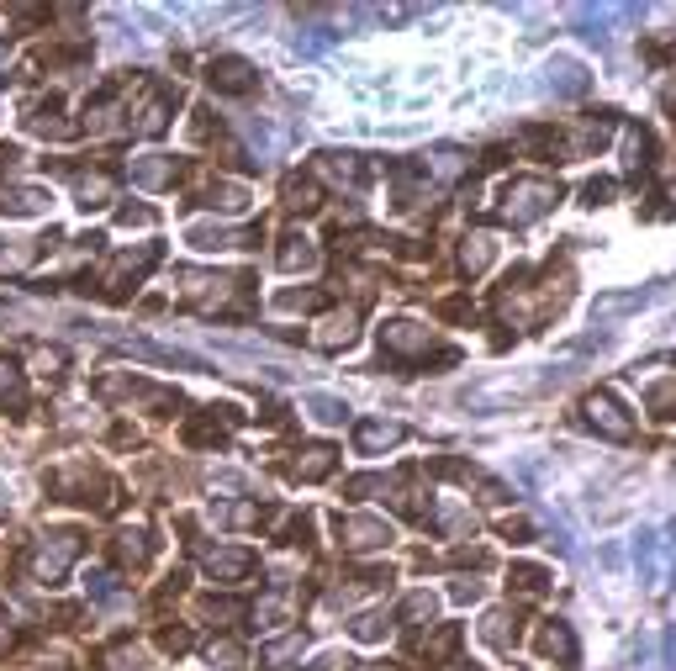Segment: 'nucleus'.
<instances>
[{
  "label": "nucleus",
  "mask_w": 676,
  "mask_h": 671,
  "mask_svg": "<svg viewBox=\"0 0 676 671\" xmlns=\"http://www.w3.org/2000/svg\"><path fill=\"white\" fill-rule=\"evenodd\" d=\"M560 207V180H544V175H523L502 191V207L497 217L513 222V228H523V222H539L544 212Z\"/></svg>",
  "instance_id": "obj_1"
},
{
  "label": "nucleus",
  "mask_w": 676,
  "mask_h": 671,
  "mask_svg": "<svg viewBox=\"0 0 676 671\" xmlns=\"http://www.w3.org/2000/svg\"><path fill=\"white\" fill-rule=\"evenodd\" d=\"M53 492H59L64 502H80V508H117V487L101 476V471H90V465H69V471H53Z\"/></svg>",
  "instance_id": "obj_2"
},
{
  "label": "nucleus",
  "mask_w": 676,
  "mask_h": 671,
  "mask_svg": "<svg viewBox=\"0 0 676 671\" xmlns=\"http://www.w3.org/2000/svg\"><path fill=\"white\" fill-rule=\"evenodd\" d=\"M581 423H587L592 434L613 439V444L634 439V418L624 413V402H618L613 391H587V397H581Z\"/></svg>",
  "instance_id": "obj_3"
},
{
  "label": "nucleus",
  "mask_w": 676,
  "mask_h": 671,
  "mask_svg": "<svg viewBox=\"0 0 676 671\" xmlns=\"http://www.w3.org/2000/svg\"><path fill=\"white\" fill-rule=\"evenodd\" d=\"M428 349H434V333L412 318H391L381 328V354L386 360H402V365H428Z\"/></svg>",
  "instance_id": "obj_4"
},
{
  "label": "nucleus",
  "mask_w": 676,
  "mask_h": 671,
  "mask_svg": "<svg viewBox=\"0 0 676 671\" xmlns=\"http://www.w3.org/2000/svg\"><path fill=\"white\" fill-rule=\"evenodd\" d=\"M333 529H338V545L354 550V555L386 550V545H391V524H381V518H365V513H338Z\"/></svg>",
  "instance_id": "obj_5"
},
{
  "label": "nucleus",
  "mask_w": 676,
  "mask_h": 671,
  "mask_svg": "<svg viewBox=\"0 0 676 671\" xmlns=\"http://www.w3.org/2000/svg\"><path fill=\"white\" fill-rule=\"evenodd\" d=\"M206 80H212L217 96H249V90L259 85V74L249 59H233V53H222V59L206 64Z\"/></svg>",
  "instance_id": "obj_6"
},
{
  "label": "nucleus",
  "mask_w": 676,
  "mask_h": 671,
  "mask_svg": "<svg viewBox=\"0 0 676 671\" xmlns=\"http://www.w3.org/2000/svg\"><path fill=\"white\" fill-rule=\"evenodd\" d=\"M154 259H159V249H143L138 259H133V254L111 259V275L101 281V296H106V302H122V296H127V286H138L143 275H148V265H154Z\"/></svg>",
  "instance_id": "obj_7"
},
{
  "label": "nucleus",
  "mask_w": 676,
  "mask_h": 671,
  "mask_svg": "<svg viewBox=\"0 0 676 671\" xmlns=\"http://www.w3.org/2000/svg\"><path fill=\"white\" fill-rule=\"evenodd\" d=\"M402 439H407V428L397 418H360V423H354V450H360V455L397 450Z\"/></svg>",
  "instance_id": "obj_8"
},
{
  "label": "nucleus",
  "mask_w": 676,
  "mask_h": 671,
  "mask_svg": "<svg viewBox=\"0 0 676 671\" xmlns=\"http://www.w3.org/2000/svg\"><path fill=\"white\" fill-rule=\"evenodd\" d=\"M249 571H254V550H243V545L206 550V576H212V582H243Z\"/></svg>",
  "instance_id": "obj_9"
},
{
  "label": "nucleus",
  "mask_w": 676,
  "mask_h": 671,
  "mask_svg": "<svg viewBox=\"0 0 676 671\" xmlns=\"http://www.w3.org/2000/svg\"><path fill=\"white\" fill-rule=\"evenodd\" d=\"M534 650L544 661H560V666H571L576 661V635H571V624H560V619H544L539 624V635H534Z\"/></svg>",
  "instance_id": "obj_10"
},
{
  "label": "nucleus",
  "mask_w": 676,
  "mask_h": 671,
  "mask_svg": "<svg viewBox=\"0 0 676 671\" xmlns=\"http://www.w3.org/2000/svg\"><path fill=\"white\" fill-rule=\"evenodd\" d=\"M354 333H360V318H354V312H328V318L317 323L312 344L333 354V349H349V344H354Z\"/></svg>",
  "instance_id": "obj_11"
},
{
  "label": "nucleus",
  "mask_w": 676,
  "mask_h": 671,
  "mask_svg": "<svg viewBox=\"0 0 676 671\" xmlns=\"http://www.w3.org/2000/svg\"><path fill=\"white\" fill-rule=\"evenodd\" d=\"M624 164H629V175H634V180L655 170V133H650L645 122H634V127H629V138H624Z\"/></svg>",
  "instance_id": "obj_12"
},
{
  "label": "nucleus",
  "mask_w": 676,
  "mask_h": 671,
  "mask_svg": "<svg viewBox=\"0 0 676 671\" xmlns=\"http://www.w3.org/2000/svg\"><path fill=\"white\" fill-rule=\"evenodd\" d=\"M507 592H513L518 603H534V598L550 592V571L529 566V561H513V571H507Z\"/></svg>",
  "instance_id": "obj_13"
},
{
  "label": "nucleus",
  "mask_w": 676,
  "mask_h": 671,
  "mask_svg": "<svg viewBox=\"0 0 676 671\" xmlns=\"http://www.w3.org/2000/svg\"><path fill=\"white\" fill-rule=\"evenodd\" d=\"M481 640L507 656V650L518 645V608H492V613H486V619H481Z\"/></svg>",
  "instance_id": "obj_14"
},
{
  "label": "nucleus",
  "mask_w": 676,
  "mask_h": 671,
  "mask_svg": "<svg viewBox=\"0 0 676 671\" xmlns=\"http://www.w3.org/2000/svg\"><path fill=\"white\" fill-rule=\"evenodd\" d=\"M333 465H338V450H333V444H312V450L296 455L291 476H296V481H323V476H333Z\"/></svg>",
  "instance_id": "obj_15"
},
{
  "label": "nucleus",
  "mask_w": 676,
  "mask_h": 671,
  "mask_svg": "<svg viewBox=\"0 0 676 671\" xmlns=\"http://www.w3.org/2000/svg\"><path fill=\"white\" fill-rule=\"evenodd\" d=\"M275 259H280V270H312L317 265V244L302 238V233H291V238H280Z\"/></svg>",
  "instance_id": "obj_16"
},
{
  "label": "nucleus",
  "mask_w": 676,
  "mask_h": 671,
  "mask_svg": "<svg viewBox=\"0 0 676 671\" xmlns=\"http://www.w3.org/2000/svg\"><path fill=\"white\" fill-rule=\"evenodd\" d=\"M43 207H48V196L32 191V185H11V191H0V212H11V217H32Z\"/></svg>",
  "instance_id": "obj_17"
},
{
  "label": "nucleus",
  "mask_w": 676,
  "mask_h": 671,
  "mask_svg": "<svg viewBox=\"0 0 676 671\" xmlns=\"http://www.w3.org/2000/svg\"><path fill=\"white\" fill-rule=\"evenodd\" d=\"M286 207L291 212H317V207H323V191H317L312 175H291L286 180Z\"/></svg>",
  "instance_id": "obj_18"
},
{
  "label": "nucleus",
  "mask_w": 676,
  "mask_h": 671,
  "mask_svg": "<svg viewBox=\"0 0 676 671\" xmlns=\"http://www.w3.org/2000/svg\"><path fill=\"white\" fill-rule=\"evenodd\" d=\"M222 439H228V428L217 423V413H212V418H191V423H185V444H191V450H217Z\"/></svg>",
  "instance_id": "obj_19"
},
{
  "label": "nucleus",
  "mask_w": 676,
  "mask_h": 671,
  "mask_svg": "<svg viewBox=\"0 0 676 671\" xmlns=\"http://www.w3.org/2000/svg\"><path fill=\"white\" fill-rule=\"evenodd\" d=\"M640 561H645V582H650V592H666V571H661V534H640Z\"/></svg>",
  "instance_id": "obj_20"
},
{
  "label": "nucleus",
  "mask_w": 676,
  "mask_h": 671,
  "mask_svg": "<svg viewBox=\"0 0 676 671\" xmlns=\"http://www.w3.org/2000/svg\"><path fill=\"white\" fill-rule=\"evenodd\" d=\"M434 608H439V603H434V592H412V598L402 603V613H397V619L412 629V635H418L423 624H434Z\"/></svg>",
  "instance_id": "obj_21"
},
{
  "label": "nucleus",
  "mask_w": 676,
  "mask_h": 671,
  "mask_svg": "<svg viewBox=\"0 0 676 671\" xmlns=\"http://www.w3.org/2000/svg\"><path fill=\"white\" fill-rule=\"evenodd\" d=\"M455 650H460V624H444L439 635L423 645V656H428V666L439 671V666H449V656H455Z\"/></svg>",
  "instance_id": "obj_22"
},
{
  "label": "nucleus",
  "mask_w": 676,
  "mask_h": 671,
  "mask_svg": "<svg viewBox=\"0 0 676 671\" xmlns=\"http://www.w3.org/2000/svg\"><path fill=\"white\" fill-rule=\"evenodd\" d=\"M148 550H154V539H148V534H117V561L122 566L143 571L148 566Z\"/></svg>",
  "instance_id": "obj_23"
},
{
  "label": "nucleus",
  "mask_w": 676,
  "mask_h": 671,
  "mask_svg": "<svg viewBox=\"0 0 676 671\" xmlns=\"http://www.w3.org/2000/svg\"><path fill=\"white\" fill-rule=\"evenodd\" d=\"M349 635H354V640H365V645L386 640V635H391V613H381V608H375V613H360V619L349 624Z\"/></svg>",
  "instance_id": "obj_24"
},
{
  "label": "nucleus",
  "mask_w": 676,
  "mask_h": 671,
  "mask_svg": "<svg viewBox=\"0 0 676 671\" xmlns=\"http://www.w3.org/2000/svg\"><path fill=\"white\" fill-rule=\"evenodd\" d=\"M133 180H138V185H154V191H159V185H175L180 170H175V159H148V164H133Z\"/></svg>",
  "instance_id": "obj_25"
},
{
  "label": "nucleus",
  "mask_w": 676,
  "mask_h": 671,
  "mask_svg": "<svg viewBox=\"0 0 676 671\" xmlns=\"http://www.w3.org/2000/svg\"><path fill=\"white\" fill-rule=\"evenodd\" d=\"M206 207H222V212H243V201H249V196H243L238 191V185H222V180H212V185H206Z\"/></svg>",
  "instance_id": "obj_26"
},
{
  "label": "nucleus",
  "mask_w": 676,
  "mask_h": 671,
  "mask_svg": "<svg viewBox=\"0 0 676 671\" xmlns=\"http://www.w3.org/2000/svg\"><path fill=\"white\" fill-rule=\"evenodd\" d=\"M645 407H650L655 418H666V423H671V418H676V381L650 386V391H645Z\"/></svg>",
  "instance_id": "obj_27"
},
{
  "label": "nucleus",
  "mask_w": 676,
  "mask_h": 671,
  "mask_svg": "<svg viewBox=\"0 0 676 671\" xmlns=\"http://www.w3.org/2000/svg\"><path fill=\"white\" fill-rule=\"evenodd\" d=\"M640 302H645V291H618V296H597L592 318H613V312H629V307H640Z\"/></svg>",
  "instance_id": "obj_28"
},
{
  "label": "nucleus",
  "mask_w": 676,
  "mask_h": 671,
  "mask_svg": "<svg viewBox=\"0 0 676 671\" xmlns=\"http://www.w3.org/2000/svg\"><path fill=\"white\" fill-rule=\"evenodd\" d=\"M486 259H492V244L476 233V238H465V249H460V270L465 275H476V270H486Z\"/></svg>",
  "instance_id": "obj_29"
},
{
  "label": "nucleus",
  "mask_w": 676,
  "mask_h": 671,
  "mask_svg": "<svg viewBox=\"0 0 676 671\" xmlns=\"http://www.w3.org/2000/svg\"><path fill=\"white\" fill-rule=\"evenodd\" d=\"M206 661H212L217 671H238L243 666V650L233 640H212V645H206Z\"/></svg>",
  "instance_id": "obj_30"
},
{
  "label": "nucleus",
  "mask_w": 676,
  "mask_h": 671,
  "mask_svg": "<svg viewBox=\"0 0 676 671\" xmlns=\"http://www.w3.org/2000/svg\"><path fill=\"white\" fill-rule=\"evenodd\" d=\"M106 671H148V661H143L138 650L122 640V645H111V650H106Z\"/></svg>",
  "instance_id": "obj_31"
},
{
  "label": "nucleus",
  "mask_w": 676,
  "mask_h": 671,
  "mask_svg": "<svg viewBox=\"0 0 676 671\" xmlns=\"http://www.w3.org/2000/svg\"><path fill=\"white\" fill-rule=\"evenodd\" d=\"M6 402H22V370H16V360L0 354V407Z\"/></svg>",
  "instance_id": "obj_32"
},
{
  "label": "nucleus",
  "mask_w": 676,
  "mask_h": 671,
  "mask_svg": "<svg viewBox=\"0 0 676 671\" xmlns=\"http://www.w3.org/2000/svg\"><path fill=\"white\" fill-rule=\"evenodd\" d=\"M280 307L286 312H317V307H328V296L323 291H280Z\"/></svg>",
  "instance_id": "obj_33"
},
{
  "label": "nucleus",
  "mask_w": 676,
  "mask_h": 671,
  "mask_svg": "<svg viewBox=\"0 0 676 671\" xmlns=\"http://www.w3.org/2000/svg\"><path fill=\"white\" fill-rule=\"evenodd\" d=\"M307 413H312L317 423H344V413H349V407L338 402V397H307Z\"/></svg>",
  "instance_id": "obj_34"
},
{
  "label": "nucleus",
  "mask_w": 676,
  "mask_h": 671,
  "mask_svg": "<svg viewBox=\"0 0 676 671\" xmlns=\"http://www.w3.org/2000/svg\"><path fill=\"white\" fill-rule=\"evenodd\" d=\"M201 613H206V619H243L249 608H243L238 598H206V603H201Z\"/></svg>",
  "instance_id": "obj_35"
},
{
  "label": "nucleus",
  "mask_w": 676,
  "mask_h": 671,
  "mask_svg": "<svg viewBox=\"0 0 676 671\" xmlns=\"http://www.w3.org/2000/svg\"><path fill=\"white\" fill-rule=\"evenodd\" d=\"M370 492H386V481H381V476H354V481H344V497H354V502H365Z\"/></svg>",
  "instance_id": "obj_36"
},
{
  "label": "nucleus",
  "mask_w": 676,
  "mask_h": 671,
  "mask_svg": "<svg viewBox=\"0 0 676 671\" xmlns=\"http://www.w3.org/2000/svg\"><path fill=\"white\" fill-rule=\"evenodd\" d=\"M302 645H307L302 635H286V640H275V645L265 650V661H270V666H280V661H291V656H296V650H302Z\"/></svg>",
  "instance_id": "obj_37"
},
{
  "label": "nucleus",
  "mask_w": 676,
  "mask_h": 671,
  "mask_svg": "<svg viewBox=\"0 0 676 671\" xmlns=\"http://www.w3.org/2000/svg\"><path fill=\"white\" fill-rule=\"evenodd\" d=\"M502 539H513V545H529V539H534V524H529V518H502Z\"/></svg>",
  "instance_id": "obj_38"
},
{
  "label": "nucleus",
  "mask_w": 676,
  "mask_h": 671,
  "mask_svg": "<svg viewBox=\"0 0 676 671\" xmlns=\"http://www.w3.org/2000/svg\"><path fill=\"white\" fill-rule=\"evenodd\" d=\"M608 196H613V180H587V191H581V201H587V207H603Z\"/></svg>",
  "instance_id": "obj_39"
},
{
  "label": "nucleus",
  "mask_w": 676,
  "mask_h": 671,
  "mask_svg": "<svg viewBox=\"0 0 676 671\" xmlns=\"http://www.w3.org/2000/svg\"><path fill=\"white\" fill-rule=\"evenodd\" d=\"M159 645L180 656V650H191V635H185V629H159Z\"/></svg>",
  "instance_id": "obj_40"
},
{
  "label": "nucleus",
  "mask_w": 676,
  "mask_h": 671,
  "mask_svg": "<svg viewBox=\"0 0 676 671\" xmlns=\"http://www.w3.org/2000/svg\"><path fill=\"white\" fill-rule=\"evenodd\" d=\"M122 222H127V228H133V222L148 228V222H154V207H122Z\"/></svg>",
  "instance_id": "obj_41"
},
{
  "label": "nucleus",
  "mask_w": 676,
  "mask_h": 671,
  "mask_svg": "<svg viewBox=\"0 0 676 671\" xmlns=\"http://www.w3.org/2000/svg\"><path fill=\"white\" fill-rule=\"evenodd\" d=\"M481 598V582H455V603H476Z\"/></svg>",
  "instance_id": "obj_42"
},
{
  "label": "nucleus",
  "mask_w": 676,
  "mask_h": 671,
  "mask_svg": "<svg viewBox=\"0 0 676 671\" xmlns=\"http://www.w3.org/2000/svg\"><path fill=\"white\" fill-rule=\"evenodd\" d=\"M661 101H666V111L676 117V85H666V96H661Z\"/></svg>",
  "instance_id": "obj_43"
},
{
  "label": "nucleus",
  "mask_w": 676,
  "mask_h": 671,
  "mask_svg": "<svg viewBox=\"0 0 676 671\" xmlns=\"http://www.w3.org/2000/svg\"><path fill=\"white\" fill-rule=\"evenodd\" d=\"M439 671H476V666H465V661H449V666H439Z\"/></svg>",
  "instance_id": "obj_44"
},
{
  "label": "nucleus",
  "mask_w": 676,
  "mask_h": 671,
  "mask_svg": "<svg viewBox=\"0 0 676 671\" xmlns=\"http://www.w3.org/2000/svg\"><path fill=\"white\" fill-rule=\"evenodd\" d=\"M6 624H11V619H6V608H0V640H6Z\"/></svg>",
  "instance_id": "obj_45"
}]
</instances>
